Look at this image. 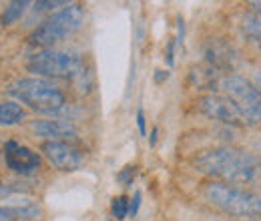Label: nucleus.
<instances>
[{
    "label": "nucleus",
    "instance_id": "6e6552de",
    "mask_svg": "<svg viewBox=\"0 0 261 221\" xmlns=\"http://www.w3.org/2000/svg\"><path fill=\"white\" fill-rule=\"evenodd\" d=\"M40 151L46 157V161L59 171H74L83 163L81 153L65 141H44Z\"/></svg>",
    "mask_w": 261,
    "mask_h": 221
},
{
    "label": "nucleus",
    "instance_id": "f257e3e1",
    "mask_svg": "<svg viewBox=\"0 0 261 221\" xmlns=\"http://www.w3.org/2000/svg\"><path fill=\"white\" fill-rule=\"evenodd\" d=\"M195 167L221 183H251L255 179L257 163L249 153L235 147H215L207 149L195 159Z\"/></svg>",
    "mask_w": 261,
    "mask_h": 221
},
{
    "label": "nucleus",
    "instance_id": "423d86ee",
    "mask_svg": "<svg viewBox=\"0 0 261 221\" xmlns=\"http://www.w3.org/2000/svg\"><path fill=\"white\" fill-rule=\"evenodd\" d=\"M219 89L235 103L247 121L261 123V93L253 87V83L237 75H227L219 79Z\"/></svg>",
    "mask_w": 261,
    "mask_h": 221
},
{
    "label": "nucleus",
    "instance_id": "9b49d317",
    "mask_svg": "<svg viewBox=\"0 0 261 221\" xmlns=\"http://www.w3.org/2000/svg\"><path fill=\"white\" fill-rule=\"evenodd\" d=\"M4 201H6V209L20 219H38L42 215V207L33 201L27 195H20L16 189H4Z\"/></svg>",
    "mask_w": 261,
    "mask_h": 221
},
{
    "label": "nucleus",
    "instance_id": "7ed1b4c3",
    "mask_svg": "<svg viewBox=\"0 0 261 221\" xmlns=\"http://www.w3.org/2000/svg\"><path fill=\"white\" fill-rule=\"evenodd\" d=\"M203 197L217 209L235 217H257L261 213V197L221 181H209L203 185Z\"/></svg>",
    "mask_w": 261,
    "mask_h": 221
},
{
    "label": "nucleus",
    "instance_id": "a211bd4d",
    "mask_svg": "<svg viewBox=\"0 0 261 221\" xmlns=\"http://www.w3.org/2000/svg\"><path fill=\"white\" fill-rule=\"evenodd\" d=\"M70 2L68 0H40V2H36L34 4V8L36 10H46V8H57V6H68Z\"/></svg>",
    "mask_w": 261,
    "mask_h": 221
},
{
    "label": "nucleus",
    "instance_id": "a878e982",
    "mask_svg": "<svg viewBox=\"0 0 261 221\" xmlns=\"http://www.w3.org/2000/svg\"><path fill=\"white\" fill-rule=\"evenodd\" d=\"M259 155H261V143H259Z\"/></svg>",
    "mask_w": 261,
    "mask_h": 221
},
{
    "label": "nucleus",
    "instance_id": "2eb2a0df",
    "mask_svg": "<svg viewBox=\"0 0 261 221\" xmlns=\"http://www.w3.org/2000/svg\"><path fill=\"white\" fill-rule=\"evenodd\" d=\"M241 31L245 36L261 44V12H247L241 20Z\"/></svg>",
    "mask_w": 261,
    "mask_h": 221
},
{
    "label": "nucleus",
    "instance_id": "aec40b11",
    "mask_svg": "<svg viewBox=\"0 0 261 221\" xmlns=\"http://www.w3.org/2000/svg\"><path fill=\"white\" fill-rule=\"evenodd\" d=\"M135 169H137V167H125V171H123V173H119V181H121V183H125V185H129L130 181H133V177H135Z\"/></svg>",
    "mask_w": 261,
    "mask_h": 221
},
{
    "label": "nucleus",
    "instance_id": "9d476101",
    "mask_svg": "<svg viewBox=\"0 0 261 221\" xmlns=\"http://www.w3.org/2000/svg\"><path fill=\"white\" fill-rule=\"evenodd\" d=\"M31 129L38 137H44L48 141H65L76 137V127L68 121L61 119H38L31 123Z\"/></svg>",
    "mask_w": 261,
    "mask_h": 221
},
{
    "label": "nucleus",
    "instance_id": "b1692460",
    "mask_svg": "<svg viewBox=\"0 0 261 221\" xmlns=\"http://www.w3.org/2000/svg\"><path fill=\"white\" fill-rule=\"evenodd\" d=\"M167 77H169V72H167V70H155V81H157V83L165 81Z\"/></svg>",
    "mask_w": 261,
    "mask_h": 221
},
{
    "label": "nucleus",
    "instance_id": "39448f33",
    "mask_svg": "<svg viewBox=\"0 0 261 221\" xmlns=\"http://www.w3.org/2000/svg\"><path fill=\"white\" fill-rule=\"evenodd\" d=\"M81 57L74 53L57 51V48H42L29 57L27 68L40 77L53 79H72L81 72Z\"/></svg>",
    "mask_w": 261,
    "mask_h": 221
},
{
    "label": "nucleus",
    "instance_id": "f03ea898",
    "mask_svg": "<svg viewBox=\"0 0 261 221\" xmlns=\"http://www.w3.org/2000/svg\"><path fill=\"white\" fill-rule=\"evenodd\" d=\"M8 93L42 115L61 113L66 105L65 93L44 79H18L8 87Z\"/></svg>",
    "mask_w": 261,
    "mask_h": 221
},
{
    "label": "nucleus",
    "instance_id": "f3484780",
    "mask_svg": "<svg viewBox=\"0 0 261 221\" xmlns=\"http://www.w3.org/2000/svg\"><path fill=\"white\" fill-rule=\"evenodd\" d=\"M129 197L127 195H119V197H115L113 199V203H111V213H113V217L117 221L125 219L127 215H129Z\"/></svg>",
    "mask_w": 261,
    "mask_h": 221
},
{
    "label": "nucleus",
    "instance_id": "5701e85b",
    "mask_svg": "<svg viewBox=\"0 0 261 221\" xmlns=\"http://www.w3.org/2000/svg\"><path fill=\"white\" fill-rule=\"evenodd\" d=\"M253 87L261 93V70H255V75H253Z\"/></svg>",
    "mask_w": 261,
    "mask_h": 221
},
{
    "label": "nucleus",
    "instance_id": "393cba45",
    "mask_svg": "<svg viewBox=\"0 0 261 221\" xmlns=\"http://www.w3.org/2000/svg\"><path fill=\"white\" fill-rule=\"evenodd\" d=\"M157 133H159V129L155 127V129L151 131V139H149V143H151V145H155V143H157Z\"/></svg>",
    "mask_w": 261,
    "mask_h": 221
},
{
    "label": "nucleus",
    "instance_id": "1a4fd4ad",
    "mask_svg": "<svg viewBox=\"0 0 261 221\" xmlns=\"http://www.w3.org/2000/svg\"><path fill=\"white\" fill-rule=\"evenodd\" d=\"M4 159L8 169L20 175H29L40 167V155L24 145H18L16 141H8L4 145Z\"/></svg>",
    "mask_w": 261,
    "mask_h": 221
},
{
    "label": "nucleus",
    "instance_id": "dca6fc26",
    "mask_svg": "<svg viewBox=\"0 0 261 221\" xmlns=\"http://www.w3.org/2000/svg\"><path fill=\"white\" fill-rule=\"evenodd\" d=\"M27 6H29V2H24V0L8 2L6 8H4V12H2V16H0V22H2L4 27L14 24L16 20H20V16L24 14V8H27Z\"/></svg>",
    "mask_w": 261,
    "mask_h": 221
},
{
    "label": "nucleus",
    "instance_id": "4be33fe9",
    "mask_svg": "<svg viewBox=\"0 0 261 221\" xmlns=\"http://www.w3.org/2000/svg\"><path fill=\"white\" fill-rule=\"evenodd\" d=\"M14 219H16V217H14L6 207L0 205V221H14Z\"/></svg>",
    "mask_w": 261,
    "mask_h": 221
},
{
    "label": "nucleus",
    "instance_id": "f8f14e48",
    "mask_svg": "<svg viewBox=\"0 0 261 221\" xmlns=\"http://www.w3.org/2000/svg\"><path fill=\"white\" fill-rule=\"evenodd\" d=\"M205 57L217 70H233L235 66V51L223 38H211L205 46Z\"/></svg>",
    "mask_w": 261,
    "mask_h": 221
},
{
    "label": "nucleus",
    "instance_id": "20e7f679",
    "mask_svg": "<svg viewBox=\"0 0 261 221\" xmlns=\"http://www.w3.org/2000/svg\"><path fill=\"white\" fill-rule=\"evenodd\" d=\"M85 18V10L79 4H68L63 10L50 14L44 22H40L31 34H29V42L34 46H42V48H53V44L65 40L68 36H72L74 32L81 29Z\"/></svg>",
    "mask_w": 261,
    "mask_h": 221
},
{
    "label": "nucleus",
    "instance_id": "ddd939ff",
    "mask_svg": "<svg viewBox=\"0 0 261 221\" xmlns=\"http://www.w3.org/2000/svg\"><path fill=\"white\" fill-rule=\"evenodd\" d=\"M24 121V109L12 101L0 103V127H12Z\"/></svg>",
    "mask_w": 261,
    "mask_h": 221
},
{
    "label": "nucleus",
    "instance_id": "412c9836",
    "mask_svg": "<svg viewBox=\"0 0 261 221\" xmlns=\"http://www.w3.org/2000/svg\"><path fill=\"white\" fill-rule=\"evenodd\" d=\"M137 127H139V133L145 137L147 135V127H145V113H143V109L137 111Z\"/></svg>",
    "mask_w": 261,
    "mask_h": 221
},
{
    "label": "nucleus",
    "instance_id": "6ab92c4d",
    "mask_svg": "<svg viewBox=\"0 0 261 221\" xmlns=\"http://www.w3.org/2000/svg\"><path fill=\"white\" fill-rule=\"evenodd\" d=\"M139 207H141V193L139 191H135V195H133V199L129 201V215H137V211H139Z\"/></svg>",
    "mask_w": 261,
    "mask_h": 221
},
{
    "label": "nucleus",
    "instance_id": "0eeeda50",
    "mask_svg": "<svg viewBox=\"0 0 261 221\" xmlns=\"http://www.w3.org/2000/svg\"><path fill=\"white\" fill-rule=\"evenodd\" d=\"M197 109L213 119V121H219V123H225V125H243L247 119L243 117V113L235 107V103L227 99V96L221 95H205L197 101Z\"/></svg>",
    "mask_w": 261,
    "mask_h": 221
},
{
    "label": "nucleus",
    "instance_id": "4468645a",
    "mask_svg": "<svg viewBox=\"0 0 261 221\" xmlns=\"http://www.w3.org/2000/svg\"><path fill=\"white\" fill-rule=\"evenodd\" d=\"M191 83L195 89H219V79L215 77V70H205V68H193L191 70Z\"/></svg>",
    "mask_w": 261,
    "mask_h": 221
}]
</instances>
